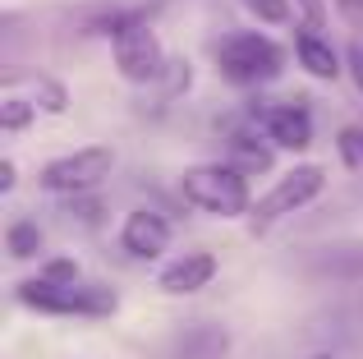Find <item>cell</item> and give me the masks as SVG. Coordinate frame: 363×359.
I'll use <instances>...</instances> for the list:
<instances>
[{"label":"cell","mask_w":363,"mask_h":359,"mask_svg":"<svg viewBox=\"0 0 363 359\" xmlns=\"http://www.w3.org/2000/svg\"><path fill=\"white\" fill-rule=\"evenodd\" d=\"M179 194H184L189 207L212 212V216H244V212H253L248 175L240 171V166H221V162L189 166V171L179 175Z\"/></svg>","instance_id":"obj_1"},{"label":"cell","mask_w":363,"mask_h":359,"mask_svg":"<svg viewBox=\"0 0 363 359\" xmlns=\"http://www.w3.org/2000/svg\"><path fill=\"white\" fill-rule=\"evenodd\" d=\"M14 299L23 309H37V314H60V318H106L120 309L116 290L106 286H83V281H51V277H37L23 281L14 290Z\"/></svg>","instance_id":"obj_2"},{"label":"cell","mask_w":363,"mask_h":359,"mask_svg":"<svg viewBox=\"0 0 363 359\" xmlns=\"http://www.w3.org/2000/svg\"><path fill=\"white\" fill-rule=\"evenodd\" d=\"M322 184H327V171H322V166H294L290 175H281V180H276V184L253 203V231H267L272 221L294 216L299 207H308L313 198L322 194Z\"/></svg>","instance_id":"obj_3"},{"label":"cell","mask_w":363,"mask_h":359,"mask_svg":"<svg viewBox=\"0 0 363 359\" xmlns=\"http://www.w3.org/2000/svg\"><path fill=\"white\" fill-rule=\"evenodd\" d=\"M221 74L230 83H272L281 74V46L262 33H235L230 42L221 46Z\"/></svg>","instance_id":"obj_4"},{"label":"cell","mask_w":363,"mask_h":359,"mask_svg":"<svg viewBox=\"0 0 363 359\" xmlns=\"http://www.w3.org/2000/svg\"><path fill=\"white\" fill-rule=\"evenodd\" d=\"M116 166V153L106 143H92V148H79L69 157H55V162L42 166V180L37 184L51 189V194H83V189L101 184Z\"/></svg>","instance_id":"obj_5"},{"label":"cell","mask_w":363,"mask_h":359,"mask_svg":"<svg viewBox=\"0 0 363 359\" xmlns=\"http://www.w3.org/2000/svg\"><path fill=\"white\" fill-rule=\"evenodd\" d=\"M116 70L129 83H157L161 79L166 51H161L157 33L147 23H133V18H120L116 23Z\"/></svg>","instance_id":"obj_6"},{"label":"cell","mask_w":363,"mask_h":359,"mask_svg":"<svg viewBox=\"0 0 363 359\" xmlns=\"http://www.w3.org/2000/svg\"><path fill=\"white\" fill-rule=\"evenodd\" d=\"M120 244H124V253H133V258H157V253L170 249V221L161 212H152V207H138V212L124 216Z\"/></svg>","instance_id":"obj_7"},{"label":"cell","mask_w":363,"mask_h":359,"mask_svg":"<svg viewBox=\"0 0 363 359\" xmlns=\"http://www.w3.org/2000/svg\"><path fill=\"white\" fill-rule=\"evenodd\" d=\"M267 138H272L276 148H294V153H303V148L313 143V116L303 101H281V106L267 111Z\"/></svg>","instance_id":"obj_8"},{"label":"cell","mask_w":363,"mask_h":359,"mask_svg":"<svg viewBox=\"0 0 363 359\" xmlns=\"http://www.w3.org/2000/svg\"><path fill=\"white\" fill-rule=\"evenodd\" d=\"M212 277H216V258L203 253V249H194V253H184V258H175L170 267H161L157 286L166 290V295H194V290H203Z\"/></svg>","instance_id":"obj_9"},{"label":"cell","mask_w":363,"mask_h":359,"mask_svg":"<svg viewBox=\"0 0 363 359\" xmlns=\"http://www.w3.org/2000/svg\"><path fill=\"white\" fill-rule=\"evenodd\" d=\"M225 350H230V336H225V327H212V323L184 327L170 341V359H221Z\"/></svg>","instance_id":"obj_10"},{"label":"cell","mask_w":363,"mask_h":359,"mask_svg":"<svg viewBox=\"0 0 363 359\" xmlns=\"http://www.w3.org/2000/svg\"><path fill=\"white\" fill-rule=\"evenodd\" d=\"M294 51H299V65L313 74V79H336V74H340L331 42H322L318 33H299V37H294Z\"/></svg>","instance_id":"obj_11"},{"label":"cell","mask_w":363,"mask_h":359,"mask_svg":"<svg viewBox=\"0 0 363 359\" xmlns=\"http://www.w3.org/2000/svg\"><path fill=\"white\" fill-rule=\"evenodd\" d=\"M5 249H9V258H33V253L42 249V231H37L33 221H9Z\"/></svg>","instance_id":"obj_12"},{"label":"cell","mask_w":363,"mask_h":359,"mask_svg":"<svg viewBox=\"0 0 363 359\" xmlns=\"http://www.w3.org/2000/svg\"><path fill=\"white\" fill-rule=\"evenodd\" d=\"M14 79H18V74H14ZM23 83L33 88V101H37V106H46L51 116H60V111L69 106V97H65V88H60V83L42 79V74H37V79H23Z\"/></svg>","instance_id":"obj_13"},{"label":"cell","mask_w":363,"mask_h":359,"mask_svg":"<svg viewBox=\"0 0 363 359\" xmlns=\"http://www.w3.org/2000/svg\"><path fill=\"white\" fill-rule=\"evenodd\" d=\"M340 157H345V166H354V171H363V125H345L336 138Z\"/></svg>","instance_id":"obj_14"},{"label":"cell","mask_w":363,"mask_h":359,"mask_svg":"<svg viewBox=\"0 0 363 359\" xmlns=\"http://www.w3.org/2000/svg\"><path fill=\"white\" fill-rule=\"evenodd\" d=\"M33 111H37V106H28V101H18L14 92H9L5 106H0V125H5L9 134H14V129H23V125H28V116H33Z\"/></svg>","instance_id":"obj_15"},{"label":"cell","mask_w":363,"mask_h":359,"mask_svg":"<svg viewBox=\"0 0 363 359\" xmlns=\"http://www.w3.org/2000/svg\"><path fill=\"white\" fill-rule=\"evenodd\" d=\"M262 23H290V0H244Z\"/></svg>","instance_id":"obj_16"},{"label":"cell","mask_w":363,"mask_h":359,"mask_svg":"<svg viewBox=\"0 0 363 359\" xmlns=\"http://www.w3.org/2000/svg\"><path fill=\"white\" fill-rule=\"evenodd\" d=\"M336 9H340V18H345L354 33H363V0H336Z\"/></svg>","instance_id":"obj_17"},{"label":"cell","mask_w":363,"mask_h":359,"mask_svg":"<svg viewBox=\"0 0 363 359\" xmlns=\"http://www.w3.org/2000/svg\"><path fill=\"white\" fill-rule=\"evenodd\" d=\"M345 60H350V74H354V88L363 92V42H354L345 51Z\"/></svg>","instance_id":"obj_18"},{"label":"cell","mask_w":363,"mask_h":359,"mask_svg":"<svg viewBox=\"0 0 363 359\" xmlns=\"http://www.w3.org/2000/svg\"><path fill=\"white\" fill-rule=\"evenodd\" d=\"M299 9L313 18V23H322V0H299Z\"/></svg>","instance_id":"obj_19"},{"label":"cell","mask_w":363,"mask_h":359,"mask_svg":"<svg viewBox=\"0 0 363 359\" xmlns=\"http://www.w3.org/2000/svg\"><path fill=\"white\" fill-rule=\"evenodd\" d=\"M0 189H5V194L14 189V162H5V166H0Z\"/></svg>","instance_id":"obj_20"},{"label":"cell","mask_w":363,"mask_h":359,"mask_svg":"<svg viewBox=\"0 0 363 359\" xmlns=\"http://www.w3.org/2000/svg\"><path fill=\"white\" fill-rule=\"evenodd\" d=\"M313 359H336V355H327V350H322V355H313Z\"/></svg>","instance_id":"obj_21"}]
</instances>
